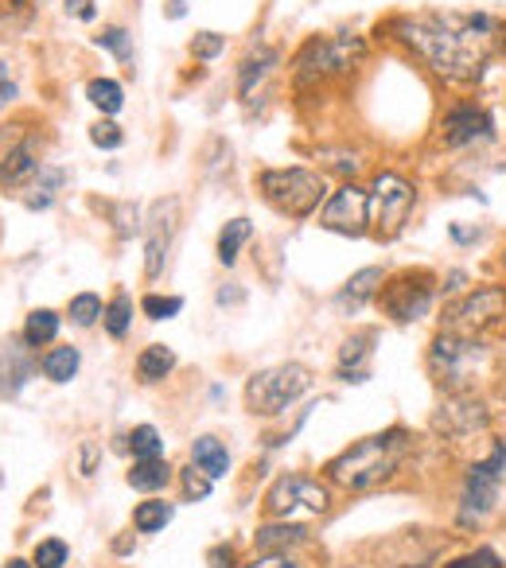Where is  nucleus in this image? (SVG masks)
<instances>
[{
    "mask_svg": "<svg viewBox=\"0 0 506 568\" xmlns=\"http://www.w3.org/2000/svg\"><path fill=\"white\" fill-rule=\"evenodd\" d=\"M401 39L452 82H471L483 75L487 59L495 55L499 24L491 16H417L401 20Z\"/></svg>",
    "mask_w": 506,
    "mask_h": 568,
    "instance_id": "1",
    "label": "nucleus"
},
{
    "mask_svg": "<svg viewBox=\"0 0 506 568\" xmlns=\"http://www.w3.org/2000/svg\"><path fill=\"white\" fill-rule=\"evenodd\" d=\"M405 451H409V436L401 429H389L378 436H367V440H358L355 448H346L343 456L327 463V471L346 491H370V487L386 483V479L401 468Z\"/></svg>",
    "mask_w": 506,
    "mask_h": 568,
    "instance_id": "2",
    "label": "nucleus"
},
{
    "mask_svg": "<svg viewBox=\"0 0 506 568\" xmlns=\"http://www.w3.org/2000/svg\"><path fill=\"white\" fill-rule=\"evenodd\" d=\"M257 187H262L269 207L288 218H308L327 195L324 176H315L308 168H269V171H262Z\"/></svg>",
    "mask_w": 506,
    "mask_h": 568,
    "instance_id": "3",
    "label": "nucleus"
},
{
    "mask_svg": "<svg viewBox=\"0 0 506 568\" xmlns=\"http://www.w3.org/2000/svg\"><path fill=\"white\" fill-rule=\"evenodd\" d=\"M308 386H312L308 367L284 362V367H273V370H262V374L250 377V386H245V405H250V413H257V417H277L296 398H304Z\"/></svg>",
    "mask_w": 506,
    "mask_h": 568,
    "instance_id": "4",
    "label": "nucleus"
},
{
    "mask_svg": "<svg viewBox=\"0 0 506 568\" xmlns=\"http://www.w3.org/2000/svg\"><path fill=\"white\" fill-rule=\"evenodd\" d=\"M502 471H506V448H495L491 451V460L475 463V468L468 471L464 506H460V526H475V522H483L491 510H495Z\"/></svg>",
    "mask_w": 506,
    "mask_h": 568,
    "instance_id": "5",
    "label": "nucleus"
},
{
    "mask_svg": "<svg viewBox=\"0 0 506 568\" xmlns=\"http://www.w3.org/2000/svg\"><path fill=\"white\" fill-rule=\"evenodd\" d=\"M409 211H413V187L401 176H394V171H378L370 187V222L378 226V234L382 238L401 234Z\"/></svg>",
    "mask_w": 506,
    "mask_h": 568,
    "instance_id": "6",
    "label": "nucleus"
},
{
    "mask_svg": "<svg viewBox=\"0 0 506 568\" xmlns=\"http://www.w3.org/2000/svg\"><path fill=\"white\" fill-rule=\"evenodd\" d=\"M327 502L331 499H327L324 483H315V479H308V475H281L265 494V514L288 522L293 514H300V510H308V514H324Z\"/></svg>",
    "mask_w": 506,
    "mask_h": 568,
    "instance_id": "7",
    "label": "nucleus"
},
{
    "mask_svg": "<svg viewBox=\"0 0 506 568\" xmlns=\"http://www.w3.org/2000/svg\"><path fill=\"white\" fill-rule=\"evenodd\" d=\"M363 39L355 36H339V39H312L308 47L300 51V82H312V78H327V75H343L351 70L358 59H363Z\"/></svg>",
    "mask_w": 506,
    "mask_h": 568,
    "instance_id": "8",
    "label": "nucleus"
},
{
    "mask_svg": "<svg viewBox=\"0 0 506 568\" xmlns=\"http://www.w3.org/2000/svg\"><path fill=\"white\" fill-rule=\"evenodd\" d=\"M320 226L331 230V234H343V238H363L370 226V191H363V187H355V183H343L339 191L324 202Z\"/></svg>",
    "mask_w": 506,
    "mask_h": 568,
    "instance_id": "9",
    "label": "nucleus"
},
{
    "mask_svg": "<svg viewBox=\"0 0 506 568\" xmlns=\"http://www.w3.org/2000/svg\"><path fill=\"white\" fill-rule=\"evenodd\" d=\"M39 160H36V144H32V129L24 121L0 125V187H16L39 176Z\"/></svg>",
    "mask_w": 506,
    "mask_h": 568,
    "instance_id": "10",
    "label": "nucleus"
},
{
    "mask_svg": "<svg viewBox=\"0 0 506 568\" xmlns=\"http://www.w3.org/2000/svg\"><path fill=\"white\" fill-rule=\"evenodd\" d=\"M378 296H382V308L389 312V319H398V324L421 319L432 304V273H425V269L401 273L398 281H389Z\"/></svg>",
    "mask_w": 506,
    "mask_h": 568,
    "instance_id": "11",
    "label": "nucleus"
},
{
    "mask_svg": "<svg viewBox=\"0 0 506 568\" xmlns=\"http://www.w3.org/2000/svg\"><path fill=\"white\" fill-rule=\"evenodd\" d=\"M149 245H144V276L156 281L168 265V250H171V238L180 230V199H160L152 202V214H149Z\"/></svg>",
    "mask_w": 506,
    "mask_h": 568,
    "instance_id": "12",
    "label": "nucleus"
},
{
    "mask_svg": "<svg viewBox=\"0 0 506 568\" xmlns=\"http://www.w3.org/2000/svg\"><path fill=\"white\" fill-rule=\"evenodd\" d=\"M483 358V346L471 339H456V335H437L432 343V370L440 374V382H464L471 362Z\"/></svg>",
    "mask_w": 506,
    "mask_h": 568,
    "instance_id": "13",
    "label": "nucleus"
},
{
    "mask_svg": "<svg viewBox=\"0 0 506 568\" xmlns=\"http://www.w3.org/2000/svg\"><path fill=\"white\" fill-rule=\"evenodd\" d=\"M502 315H506V293L502 288H475V296H468L452 312L460 331H483L491 324H499Z\"/></svg>",
    "mask_w": 506,
    "mask_h": 568,
    "instance_id": "14",
    "label": "nucleus"
},
{
    "mask_svg": "<svg viewBox=\"0 0 506 568\" xmlns=\"http://www.w3.org/2000/svg\"><path fill=\"white\" fill-rule=\"evenodd\" d=\"M487 405L460 393V398H448L437 413V429L444 436H471V432H483L487 429Z\"/></svg>",
    "mask_w": 506,
    "mask_h": 568,
    "instance_id": "15",
    "label": "nucleus"
},
{
    "mask_svg": "<svg viewBox=\"0 0 506 568\" xmlns=\"http://www.w3.org/2000/svg\"><path fill=\"white\" fill-rule=\"evenodd\" d=\"M36 374V355L27 339H8L0 343V398H16Z\"/></svg>",
    "mask_w": 506,
    "mask_h": 568,
    "instance_id": "16",
    "label": "nucleus"
},
{
    "mask_svg": "<svg viewBox=\"0 0 506 568\" xmlns=\"http://www.w3.org/2000/svg\"><path fill=\"white\" fill-rule=\"evenodd\" d=\"M475 137H491V118L483 109L475 106H460L444 118V144H452V149H460V144H471Z\"/></svg>",
    "mask_w": 506,
    "mask_h": 568,
    "instance_id": "17",
    "label": "nucleus"
},
{
    "mask_svg": "<svg viewBox=\"0 0 506 568\" xmlns=\"http://www.w3.org/2000/svg\"><path fill=\"white\" fill-rule=\"evenodd\" d=\"M370 339H374V335L363 331V335H355V339L343 343V355H339V377H343V382H367V377H370V370H367Z\"/></svg>",
    "mask_w": 506,
    "mask_h": 568,
    "instance_id": "18",
    "label": "nucleus"
},
{
    "mask_svg": "<svg viewBox=\"0 0 506 568\" xmlns=\"http://www.w3.org/2000/svg\"><path fill=\"white\" fill-rule=\"evenodd\" d=\"M382 281H386V276H382V269H358L355 276H351V281H346V288H343V293H339V304H343V308H363V304L370 300V296H378L382 293Z\"/></svg>",
    "mask_w": 506,
    "mask_h": 568,
    "instance_id": "19",
    "label": "nucleus"
},
{
    "mask_svg": "<svg viewBox=\"0 0 506 568\" xmlns=\"http://www.w3.org/2000/svg\"><path fill=\"white\" fill-rule=\"evenodd\" d=\"M191 463L202 475L222 479L230 471V451L222 448V440H214V436H199L195 448H191Z\"/></svg>",
    "mask_w": 506,
    "mask_h": 568,
    "instance_id": "20",
    "label": "nucleus"
},
{
    "mask_svg": "<svg viewBox=\"0 0 506 568\" xmlns=\"http://www.w3.org/2000/svg\"><path fill=\"white\" fill-rule=\"evenodd\" d=\"M277 47H257V51H250L245 55V63L238 67V90H242V98H250L253 94V86L262 82L273 67H277Z\"/></svg>",
    "mask_w": 506,
    "mask_h": 568,
    "instance_id": "21",
    "label": "nucleus"
},
{
    "mask_svg": "<svg viewBox=\"0 0 506 568\" xmlns=\"http://www.w3.org/2000/svg\"><path fill=\"white\" fill-rule=\"evenodd\" d=\"M171 370H176V355H171L168 346H160V343L144 346L140 358H137V374H140L144 386H156V382H160V377H168Z\"/></svg>",
    "mask_w": 506,
    "mask_h": 568,
    "instance_id": "22",
    "label": "nucleus"
},
{
    "mask_svg": "<svg viewBox=\"0 0 506 568\" xmlns=\"http://www.w3.org/2000/svg\"><path fill=\"white\" fill-rule=\"evenodd\" d=\"M250 234H253L250 218H230V222L222 226V234H219V261H222V265H234L238 250L250 242Z\"/></svg>",
    "mask_w": 506,
    "mask_h": 568,
    "instance_id": "23",
    "label": "nucleus"
},
{
    "mask_svg": "<svg viewBox=\"0 0 506 568\" xmlns=\"http://www.w3.org/2000/svg\"><path fill=\"white\" fill-rule=\"evenodd\" d=\"M171 479V468L164 460H137V468L129 471V487L137 491H164Z\"/></svg>",
    "mask_w": 506,
    "mask_h": 568,
    "instance_id": "24",
    "label": "nucleus"
},
{
    "mask_svg": "<svg viewBox=\"0 0 506 568\" xmlns=\"http://www.w3.org/2000/svg\"><path fill=\"white\" fill-rule=\"evenodd\" d=\"M55 335H59V315H55L51 308H36L32 315H27L24 324V339L32 346H47Z\"/></svg>",
    "mask_w": 506,
    "mask_h": 568,
    "instance_id": "25",
    "label": "nucleus"
},
{
    "mask_svg": "<svg viewBox=\"0 0 506 568\" xmlns=\"http://www.w3.org/2000/svg\"><path fill=\"white\" fill-rule=\"evenodd\" d=\"M43 374L51 382H70L78 374V351L75 346H55V351L43 355Z\"/></svg>",
    "mask_w": 506,
    "mask_h": 568,
    "instance_id": "26",
    "label": "nucleus"
},
{
    "mask_svg": "<svg viewBox=\"0 0 506 568\" xmlns=\"http://www.w3.org/2000/svg\"><path fill=\"white\" fill-rule=\"evenodd\" d=\"M171 502H140L137 510H133V526L140 530V533H160L168 522H171Z\"/></svg>",
    "mask_w": 506,
    "mask_h": 568,
    "instance_id": "27",
    "label": "nucleus"
},
{
    "mask_svg": "<svg viewBox=\"0 0 506 568\" xmlns=\"http://www.w3.org/2000/svg\"><path fill=\"white\" fill-rule=\"evenodd\" d=\"M296 542H304V530L293 526V522H284V526H262V530H257V549H262V553L288 549V545H296Z\"/></svg>",
    "mask_w": 506,
    "mask_h": 568,
    "instance_id": "28",
    "label": "nucleus"
},
{
    "mask_svg": "<svg viewBox=\"0 0 506 568\" xmlns=\"http://www.w3.org/2000/svg\"><path fill=\"white\" fill-rule=\"evenodd\" d=\"M129 448H133L137 460H164V440L152 425H137L129 432Z\"/></svg>",
    "mask_w": 506,
    "mask_h": 568,
    "instance_id": "29",
    "label": "nucleus"
},
{
    "mask_svg": "<svg viewBox=\"0 0 506 568\" xmlns=\"http://www.w3.org/2000/svg\"><path fill=\"white\" fill-rule=\"evenodd\" d=\"M86 94H90V101L101 113H118L125 106V94H121V86L113 78H94L90 86H86Z\"/></svg>",
    "mask_w": 506,
    "mask_h": 568,
    "instance_id": "30",
    "label": "nucleus"
},
{
    "mask_svg": "<svg viewBox=\"0 0 506 568\" xmlns=\"http://www.w3.org/2000/svg\"><path fill=\"white\" fill-rule=\"evenodd\" d=\"M106 331L113 335V339H125V331H129V324H133V300H129L125 293H118L113 296V304L106 308Z\"/></svg>",
    "mask_w": 506,
    "mask_h": 568,
    "instance_id": "31",
    "label": "nucleus"
},
{
    "mask_svg": "<svg viewBox=\"0 0 506 568\" xmlns=\"http://www.w3.org/2000/svg\"><path fill=\"white\" fill-rule=\"evenodd\" d=\"M98 315H106V308H101V300L94 293H78L75 300H70V319H75L78 327H90Z\"/></svg>",
    "mask_w": 506,
    "mask_h": 568,
    "instance_id": "32",
    "label": "nucleus"
},
{
    "mask_svg": "<svg viewBox=\"0 0 506 568\" xmlns=\"http://www.w3.org/2000/svg\"><path fill=\"white\" fill-rule=\"evenodd\" d=\"M36 568H63L67 564V545L59 537H47V542L36 545V557H32Z\"/></svg>",
    "mask_w": 506,
    "mask_h": 568,
    "instance_id": "33",
    "label": "nucleus"
},
{
    "mask_svg": "<svg viewBox=\"0 0 506 568\" xmlns=\"http://www.w3.org/2000/svg\"><path fill=\"white\" fill-rule=\"evenodd\" d=\"M98 47L113 51L121 63H133V47H129V32H125V27H106V32L98 36Z\"/></svg>",
    "mask_w": 506,
    "mask_h": 568,
    "instance_id": "34",
    "label": "nucleus"
},
{
    "mask_svg": "<svg viewBox=\"0 0 506 568\" xmlns=\"http://www.w3.org/2000/svg\"><path fill=\"white\" fill-rule=\"evenodd\" d=\"M222 47H226V39H222L219 32H199V36L191 39V55H195V59H202V63L219 59Z\"/></svg>",
    "mask_w": 506,
    "mask_h": 568,
    "instance_id": "35",
    "label": "nucleus"
},
{
    "mask_svg": "<svg viewBox=\"0 0 506 568\" xmlns=\"http://www.w3.org/2000/svg\"><path fill=\"white\" fill-rule=\"evenodd\" d=\"M444 568H506V564L499 561L495 549H475V553H464V557L448 561Z\"/></svg>",
    "mask_w": 506,
    "mask_h": 568,
    "instance_id": "36",
    "label": "nucleus"
},
{
    "mask_svg": "<svg viewBox=\"0 0 506 568\" xmlns=\"http://www.w3.org/2000/svg\"><path fill=\"white\" fill-rule=\"evenodd\" d=\"M140 308H144V315H149V319H171L183 308V300L180 296H144Z\"/></svg>",
    "mask_w": 506,
    "mask_h": 568,
    "instance_id": "37",
    "label": "nucleus"
},
{
    "mask_svg": "<svg viewBox=\"0 0 506 568\" xmlns=\"http://www.w3.org/2000/svg\"><path fill=\"white\" fill-rule=\"evenodd\" d=\"M90 140L98 144V149H121V140H125V133L113 121H98L94 129H90Z\"/></svg>",
    "mask_w": 506,
    "mask_h": 568,
    "instance_id": "38",
    "label": "nucleus"
},
{
    "mask_svg": "<svg viewBox=\"0 0 506 568\" xmlns=\"http://www.w3.org/2000/svg\"><path fill=\"white\" fill-rule=\"evenodd\" d=\"M211 483H214V479H211V475H199L195 468L183 471V491H187V499H207V494H211Z\"/></svg>",
    "mask_w": 506,
    "mask_h": 568,
    "instance_id": "39",
    "label": "nucleus"
},
{
    "mask_svg": "<svg viewBox=\"0 0 506 568\" xmlns=\"http://www.w3.org/2000/svg\"><path fill=\"white\" fill-rule=\"evenodd\" d=\"M113 214H118V234L129 238V234H137L140 222H137V207H129V202H118L113 207Z\"/></svg>",
    "mask_w": 506,
    "mask_h": 568,
    "instance_id": "40",
    "label": "nucleus"
},
{
    "mask_svg": "<svg viewBox=\"0 0 506 568\" xmlns=\"http://www.w3.org/2000/svg\"><path fill=\"white\" fill-rule=\"evenodd\" d=\"M250 568H304L300 561H293L288 553H281V549H273V553H262V557H253V564Z\"/></svg>",
    "mask_w": 506,
    "mask_h": 568,
    "instance_id": "41",
    "label": "nucleus"
},
{
    "mask_svg": "<svg viewBox=\"0 0 506 568\" xmlns=\"http://www.w3.org/2000/svg\"><path fill=\"white\" fill-rule=\"evenodd\" d=\"M12 101H16V82H12V75H8V63L0 59V109L12 106Z\"/></svg>",
    "mask_w": 506,
    "mask_h": 568,
    "instance_id": "42",
    "label": "nucleus"
},
{
    "mask_svg": "<svg viewBox=\"0 0 506 568\" xmlns=\"http://www.w3.org/2000/svg\"><path fill=\"white\" fill-rule=\"evenodd\" d=\"M207 561H211V568H234V549H230V545H214L207 553Z\"/></svg>",
    "mask_w": 506,
    "mask_h": 568,
    "instance_id": "43",
    "label": "nucleus"
},
{
    "mask_svg": "<svg viewBox=\"0 0 506 568\" xmlns=\"http://www.w3.org/2000/svg\"><path fill=\"white\" fill-rule=\"evenodd\" d=\"M67 12H75V16H78V20H94V16H98V12H94V5H90V0H67Z\"/></svg>",
    "mask_w": 506,
    "mask_h": 568,
    "instance_id": "44",
    "label": "nucleus"
},
{
    "mask_svg": "<svg viewBox=\"0 0 506 568\" xmlns=\"http://www.w3.org/2000/svg\"><path fill=\"white\" fill-rule=\"evenodd\" d=\"M82 475H94V444H82Z\"/></svg>",
    "mask_w": 506,
    "mask_h": 568,
    "instance_id": "45",
    "label": "nucleus"
},
{
    "mask_svg": "<svg viewBox=\"0 0 506 568\" xmlns=\"http://www.w3.org/2000/svg\"><path fill=\"white\" fill-rule=\"evenodd\" d=\"M238 300H242L238 288H222V293H219V304H238Z\"/></svg>",
    "mask_w": 506,
    "mask_h": 568,
    "instance_id": "46",
    "label": "nucleus"
},
{
    "mask_svg": "<svg viewBox=\"0 0 506 568\" xmlns=\"http://www.w3.org/2000/svg\"><path fill=\"white\" fill-rule=\"evenodd\" d=\"M183 5H187V0H171V8H168V16H171V20H180V16H183V12H187Z\"/></svg>",
    "mask_w": 506,
    "mask_h": 568,
    "instance_id": "47",
    "label": "nucleus"
},
{
    "mask_svg": "<svg viewBox=\"0 0 506 568\" xmlns=\"http://www.w3.org/2000/svg\"><path fill=\"white\" fill-rule=\"evenodd\" d=\"M113 549H118V553H129V549H133V542H129V537H118V542H113Z\"/></svg>",
    "mask_w": 506,
    "mask_h": 568,
    "instance_id": "48",
    "label": "nucleus"
},
{
    "mask_svg": "<svg viewBox=\"0 0 506 568\" xmlns=\"http://www.w3.org/2000/svg\"><path fill=\"white\" fill-rule=\"evenodd\" d=\"M5 568H36V564H32V561H20V557H12Z\"/></svg>",
    "mask_w": 506,
    "mask_h": 568,
    "instance_id": "49",
    "label": "nucleus"
}]
</instances>
